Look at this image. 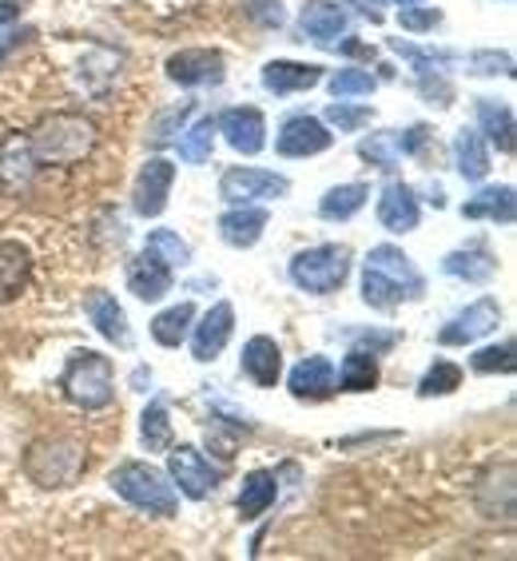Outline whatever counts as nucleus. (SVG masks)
<instances>
[{
    "mask_svg": "<svg viewBox=\"0 0 517 561\" xmlns=\"http://www.w3.org/2000/svg\"><path fill=\"white\" fill-rule=\"evenodd\" d=\"M28 148H33L36 163H76L96 148V124L76 112H56L36 124Z\"/></svg>",
    "mask_w": 517,
    "mask_h": 561,
    "instance_id": "f257e3e1",
    "label": "nucleus"
},
{
    "mask_svg": "<svg viewBox=\"0 0 517 561\" xmlns=\"http://www.w3.org/2000/svg\"><path fill=\"white\" fill-rule=\"evenodd\" d=\"M60 390L68 394V402L84 407V411H104L116 399V378H112V358H104L100 351H76L68 358L65 375H60Z\"/></svg>",
    "mask_w": 517,
    "mask_h": 561,
    "instance_id": "f03ea898",
    "label": "nucleus"
},
{
    "mask_svg": "<svg viewBox=\"0 0 517 561\" xmlns=\"http://www.w3.org/2000/svg\"><path fill=\"white\" fill-rule=\"evenodd\" d=\"M84 462H88L84 446L76 443V438L56 434V438H41V443L28 446V454H24V474L44 490H60V486H72L76 478L84 474Z\"/></svg>",
    "mask_w": 517,
    "mask_h": 561,
    "instance_id": "7ed1b4c3",
    "label": "nucleus"
},
{
    "mask_svg": "<svg viewBox=\"0 0 517 561\" xmlns=\"http://www.w3.org/2000/svg\"><path fill=\"white\" fill-rule=\"evenodd\" d=\"M112 486H116V494L124 502H131L143 514H156V518H172L175 510H180V497L168 486V478L148 462H124L112 474Z\"/></svg>",
    "mask_w": 517,
    "mask_h": 561,
    "instance_id": "20e7f679",
    "label": "nucleus"
},
{
    "mask_svg": "<svg viewBox=\"0 0 517 561\" xmlns=\"http://www.w3.org/2000/svg\"><path fill=\"white\" fill-rule=\"evenodd\" d=\"M351 275V251L343 243H323L307 248L291 260V283L307 295H331L338 291Z\"/></svg>",
    "mask_w": 517,
    "mask_h": 561,
    "instance_id": "39448f33",
    "label": "nucleus"
},
{
    "mask_svg": "<svg viewBox=\"0 0 517 561\" xmlns=\"http://www.w3.org/2000/svg\"><path fill=\"white\" fill-rule=\"evenodd\" d=\"M168 470H172V482L180 486V494H187L192 502H204L223 482V470H211V462L195 446H175L172 458H168Z\"/></svg>",
    "mask_w": 517,
    "mask_h": 561,
    "instance_id": "423d86ee",
    "label": "nucleus"
},
{
    "mask_svg": "<svg viewBox=\"0 0 517 561\" xmlns=\"http://www.w3.org/2000/svg\"><path fill=\"white\" fill-rule=\"evenodd\" d=\"M287 180L275 172H263V168H227L223 180H219V195L227 204H251V199H279L287 195Z\"/></svg>",
    "mask_w": 517,
    "mask_h": 561,
    "instance_id": "0eeeda50",
    "label": "nucleus"
},
{
    "mask_svg": "<svg viewBox=\"0 0 517 561\" xmlns=\"http://www.w3.org/2000/svg\"><path fill=\"white\" fill-rule=\"evenodd\" d=\"M331 144H334V136L326 131L323 119L291 116V119H283L275 148H279V156H287V160H302V156H319V151H326Z\"/></svg>",
    "mask_w": 517,
    "mask_h": 561,
    "instance_id": "6e6552de",
    "label": "nucleus"
},
{
    "mask_svg": "<svg viewBox=\"0 0 517 561\" xmlns=\"http://www.w3.org/2000/svg\"><path fill=\"white\" fill-rule=\"evenodd\" d=\"M497 323H502V307H497L494 299H478L474 307H466L462 314H453L450 323L438 331V343H443V346L478 343V339L490 335Z\"/></svg>",
    "mask_w": 517,
    "mask_h": 561,
    "instance_id": "1a4fd4ad",
    "label": "nucleus"
},
{
    "mask_svg": "<svg viewBox=\"0 0 517 561\" xmlns=\"http://www.w3.org/2000/svg\"><path fill=\"white\" fill-rule=\"evenodd\" d=\"M168 76L184 88L223 84V56L211 48H184V53L168 56Z\"/></svg>",
    "mask_w": 517,
    "mask_h": 561,
    "instance_id": "9d476101",
    "label": "nucleus"
},
{
    "mask_svg": "<svg viewBox=\"0 0 517 561\" xmlns=\"http://www.w3.org/2000/svg\"><path fill=\"white\" fill-rule=\"evenodd\" d=\"M175 184V168L168 160H148L140 168V175H136V211H140L143 219H156L168 207V192H172Z\"/></svg>",
    "mask_w": 517,
    "mask_h": 561,
    "instance_id": "9b49d317",
    "label": "nucleus"
},
{
    "mask_svg": "<svg viewBox=\"0 0 517 561\" xmlns=\"http://www.w3.org/2000/svg\"><path fill=\"white\" fill-rule=\"evenodd\" d=\"M216 131H223L227 144L243 156H258L267 148V119L258 108H231L223 112V119L216 124Z\"/></svg>",
    "mask_w": 517,
    "mask_h": 561,
    "instance_id": "f8f14e48",
    "label": "nucleus"
},
{
    "mask_svg": "<svg viewBox=\"0 0 517 561\" xmlns=\"http://www.w3.org/2000/svg\"><path fill=\"white\" fill-rule=\"evenodd\" d=\"M367 267L378 271V275H382V279H390L394 287H402V295H406V299H422V295H426V283H422V275L414 271V263L406 260V251H399L394 243H382V248L370 251Z\"/></svg>",
    "mask_w": 517,
    "mask_h": 561,
    "instance_id": "ddd939ff",
    "label": "nucleus"
},
{
    "mask_svg": "<svg viewBox=\"0 0 517 561\" xmlns=\"http://www.w3.org/2000/svg\"><path fill=\"white\" fill-rule=\"evenodd\" d=\"M231 327H235V311H231V302H216V307L199 319V327L192 331L195 363H211V358L227 346V339H231Z\"/></svg>",
    "mask_w": 517,
    "mask_h": 561,
    "instance_id": "4468645a",
    "label": "nucleus"
},
{
    "mask_svg": "<svg viewBox=\"0 0 517 561\" xmlns=\"http://www.w3.org/2000/svg\"><path fill=\"white\" fill-rule=\"evenodd\" d=\"M84 314L92 319V327H96V331L104 339H108V343L124 346V351L131 346L128 314H124V307L116 302V295H108V291H88L84 295Z\"/></svg>",
    "mask_w": 517,
    "mask_h": 561,
    "instance_id": "2eb2a0df",
    "label": "nucleus"
},
{
    "mask_svg": "<svg viewBox=\"0 0 517 561\" xmlns=\"http://www.w3.org/2000/svg\"><path fill=\"white\" fill-rule=\"evenodd\" d=\"M287 387H291V394L299 402L331 399V394H334V367H331V358H323V355L302 358L299 367L291 370V378H287Z\"/></svg>",
    "mask_w": 517,
    "mask_h": 561,
    "instance_id": "dca6fc26",
    "label": "nucleus"
},
{
    "mask_svg": "<svg viewBox=\"0 0 517 561\" xmlns=\"http://www.w3.org/2000/svg\"><path fill=\"white\" fill-rule=\"evenodd\" d=\"M346 12L338 9V4H331V0H307L302 4V16H299V28L302 36H311L314 44H323V48H331L338 36L346 33Z\"/></svg>",
    "mask_w": 517,
    "mask_h": 561,
    "instance_id": "f3484780",
    "label": "nucleus"
},
{
    "mask_svg": "<svg viewBox=\"0 0 517 561\" xmlns=\"http://www.w3.org/2000/svg\"><path fill=\"white\" fill-rule=\"evenodd\" d=\"M28 275H33L28 248H24L21 239H0V307L28 287Z\"/></svg>",
    "mask_w": 517,
    "mask_h": 561,
    "instance_id": "a211bd4d",
    "label": "nucleus"
},
{
    "mask_svg": "<svg viewBox=\"0 0 517 561\" xmlns=\"http://www.w3.org/2000/svg\"><path fill=\"white\" fill-rule=\"evenodd\" d=\"M267 207H251V204H235V211L219 216V239L227 248H255L263 227H267Z\"/></svg>",
    "mask_w": 517,
    "mask_h": 561,
    "instance_id": "6ab92c4d",
    "label": "nucleus"
},
{
    "mask_svg": "<svg viewBox=\"0 0 517 561\" xmlns=\"http://www.w3.org/2000/svg\"><path fill=\"white\" fill-rule=\"evenodd\" d=\"M422 219L418 199H414V187L406 184H387L382 187V199H378V224L387 231H414Z\"/></svg>",
    "mask_w": 517,
    "mask_h": 561,
    "instance_id": "aec40b11",
    "label": "nucleus"
},
{
    "mask_svg": "<svg viewBox=\"0 0 517 561\" xmlns=\"http://www.w3.org/2000/svg\"><path fill=\"white\" fill-rule=\"evenodd\" d=\"M243 375L251 378V382H258V387H275L283 375V351L275 339L267 335H255L248 346H243Z\"/></svg>",
    "mask_w": 517,
    "mask_h": 561,
    "instance_id": "412c9836",
    "label": "nucleus"
},
{
    "mask_svg": "<svg viewBox=\"0 0 517 561\" xmlns=\"http://www.w3.org/2000/svg\"><path fill=\"white\" fill-rule=\"evenodd\" d=\"M323 80V68L319 65H299V60H271L263 68V88L275 92V96H287V92H307Z\"/></svg>",
    "mask_w": 517,
    "mask_h": 561,
    "instance_id": "4be33fe9",
    "label": "nucleus"
},
{
    "mask_svg": "<svg viewBox=\"0 0 517 561\" xmlns=\"http://www.w3.org/2000/svg\"><path fill=\"white\" fill-rule=\"evenodd\" d=\"M128 291L143 302L163 299V295L172 291V267H163L160 260H151L148 251H143L140 260L128 263Z\"/></svg>",
    "mask_w": 517,
    "mask_h": 561,
    "instance_id": "5701e85b",
    "label": "nucleus"
},
{
    "mask_svg": "<svg viewBox=\"0 0 517 561\" xmlns=\"http://www.w3.org/2000/svg\"><path fill=\"white\" fill-rule=\"evenodd\" d=\"M478 510L485 518H514V462H506L502 470H490V478L478 486Z\"/></svg>",
    "mask_w": 517,
    "mask_h": 561,
    "instance_id": "b1692460",
    "label": "nucleus"
},
{
    "mask_svg": "<svg viewBox=\"0 0 517 561\" xmlns=\"http://www.w3.org/2000/svg\"><path fill=\"white\" fill-rule=\"evenodd\" d=\"M275 494H279V478L271 474V470H251L243 478V490H239V518H258V514H267L275 506Z\"/></svg>",
    "mask_w": 517,
    "mask_h": 561,
    "instance_id": "393cba45",
    "label": "nucleus"
},
{
    "mask_svg": "<svg viewBox=\"0 0 517 561\" xmlns=\"http://www.w3.org/2000/svg\"><path fill=\"white\" fill-rule=\"evenodd\" d=\"M466 219H494V224H514L517 216V204H514V187L502 184V187H482V192L462 207Z\"/></svg>",
    "mask_w": 517,
    "mask_h": 561,
    "instance_id": "a878e982",
    "label": "nucleus"
},
{
    "mask_svg": "<svg viewBox=\"0 0 517 561\" xmlns=\"http://www.w3.org/2000/svg\"><path fill=\"white\" fill-rule=\"evenodd\" d=\"M33 172H36V160H33L28 140L12 136V140L4 144V151H0V184L9 187V192H21V187H28Z\"/></svg>",
    "mask_w": 517,
    "mask_h": 561,
    "instance_id": "bb28decb",
    "label": "nucleus"
},
{
    "mask_svg": "<svg viewBox=\"0 0 517 561\" xmlns=\"http://www.w3.org/2000/svg\"><path fill=\"white\" fill-rule=\"evenodd\" d=\"M453 163H458V175L470 180V184L485 180V172H490V151H485L478 131L462 128L458 136H453Z\"/></svg>",
    "mask_w": 517,
    "mask_h": 561,
    "instance_id": "cd10ccee",
    "label": "nucleus"
},
{
    "mask_svg": "<svg viewBox=\"0 0 517 561\" xmlns=\"http://www.w3.org/2000/svg\"><path fill=\"white\" fill-rule=\"evenodd\" d=\"M443 271L446 275H453V279L485 283V279H494L497 260L485 248H466V251H450V255L443 260Z\"/></svg>",
    "mask_w": 517,
    "mask_h": 561,
    "instance_id": "c85d7f7f",
    "label": "nucleus"
},
{
    "mask_svg": "<svg viewBox=\"0 0 517 561\" xmlns=\"http://www.w3.org/2000/svg\"><path fill=\"white\" fill-rule=\"evenodd\" d=\"M370 187L367 184H343V187H331V192L323 195V204H319V216L326 219V224H346L351 216H358L363 211V204H367Z\"/></svg>",
    "mask_w": 517,
    "mask_h": 561,
    "instance_id": "c756f323",
    "label": "nucleus"
},
{
    "mask_svg": "<svg viewBox=\"0 0 517 561\" xmlns=\"http://www.w3.org/2000/svg\"><path fill=\"white\" fill-rule=\"evenodd\" d=\"M334 387L351 390V394L375 390L378 387V363H375V355H367V351H355V346H351V355L343 358V370L334 375Z\"/></svg>",
    "mask_w": 517,
    "mask_h": 561,
    "instance_id": "7c9ffc66",
    "label": "nucleus"
},
{
    "mask_svg": "<svg viewBox=\"0 0 517 561\" xmlns=\"http://www.w3.org/2000/svg\"><path fill=\"white\" fill-rule=\"evenodd\" d=\"M478 124L490 140L497 144V151H514V112L506 104H497V100H478Z\"/></svg>",
    "mask_w": 517,
    "mask_h": 561,
    "instance_id": "2f4dec72",
    "label": "nucleus"
},
{
    "mask_svg": "<svg viewBox=\"0 0 517 561\" xmlns=\"http://www.w3.org/2000/svg\"><path fill=\"white\" fill-rule=\"evenodd\" d=\"M192 319H195V307L192 302H180V307L151 319V339L160 346H180L187 339V331H192Z\"/></svg>",
    "mask_w": 517,
    "mask_h": 561,
    "instance_id": "473e14b6",
    "label": "nucleus"
},
{
    "mask_svg": "<svg viewBox=\"0 0 517 561\" xmlns=\"http://www.w3.org/2000/svg\"><path fill=\"white\" fill-rule=\"evenodd\" d=\"M140 438L148 454L172 450V419H168V399H156L140 419Z\"/></svg>",
    "mask_w": 517,
    "mask_h": 561,
    "instance_id": "72a5a7b5",
    "label": "nucleus"
},
{
    "mask_svg": "<svg viewBox=\"0 0 517 561\" xmlns=\"http://www.w3.org/2000/svg\"><path fill=\"white\" fill-rule=\"evenodd\" d=\"M358 156H363L370 168H382V172L399 168V160H402V131H375V136H367V140L358 144Z\"/></svg>",
    "mask_w": 517,
    "mask_h": 561,
    "instance_id": "f704fd0d",
    "label": "nucleus"
},
{
    "mask_svg": "<svg viewBox=\"0 0 517 561\" xmlns=\"http://www.w3.org/2000/svg\"><path fill=\"white\" fill-rule=\"evenodd\" d=\"M192 116H195V104H192V100H184V104H172V108H163L160 116L151 119L148 144H151V148H168V144H175V136L184 131V124Z\"/></svg>",
    "mask_w": 517,
    "mask_h": 561,
    "instance_id": "c9c22d12",
    "label": "nucleus"
},
{
    "mask_svg": "<svg viewBox=\"0 0 517 561\" xmlns=\"http://www.w3.org/2000/svg\"><path fill=\"white\" fill-rule=\"evenodd\" d=\"M211 144H216V119L199 116L195 128L180 136V156H184L187 163H207L211 160Z\"/></svg>",
    "mask_w": 517,
    "mask_h": 561,
    "instance_id": "e433bc0d",
    "label": "nucleus"
},
{
    "mask_svg": "<svg viewBox=\"0 0 517 561\" xmlns=\"http://www.w3.org/2000/svg\"><path fill=\"white\" fill-rule=\"evenodd\" d=\"M151 255V260H160L163 267H184L187 260H192V248H187L184 239L175 236V231H168V227H160V231H151L148 236V248H143Z\"/></svg>",
    "mask_w": 517,
    "mask_h": 561,
    "instance_id": "4c0bfd02",
    "label": "nucleus"
},
{
    "mask_svg": "<svg viewBox=\"0 0 517 561\" xmlns=\"http://www.w3.org/2000/svg\"><path fill=\"white\" fill-rule=\"evenodd\" d=\"M458 387H462V367H453V363L438 358V363L426 370V378L418 382V394L422 399H434V394H453Z\"/></svg>",
    "mask_w": 517,
    "mask_h": 561,
    "instance_id": "58836bf2",
    "label": "nucleus"
},
{
    "mask_svg": "<svg viewBox=\"0 0 517 561\" xmlns=\"http://www.w3.org/2000/svg\"><path fill=\"white\" fill-rule=\"evenodd\" d=\"M363 299L370 302V307H378V311H390V307H399L406 295H402V287H394L390 279H382L378 271H363Z\"/></svg>",
    "mask_w": 517,
    "mask_h": 561,
    "instance_id": "ea45409f",
    "label": "nucleus"
},
{
    "mask_svg": "<svg viewBox=\"0 0 517 561\" xmlns=\"http://www.w3.org/2000/svg\"><path fill=\"white\" fill-rule=\"evenodd\" d=\"M326 84H331L334 100H343V96H370L378 80L370 72H358V68H343V72H334Z\"/></svg>",
    "mask_w": 517,
    "mask_h": 561,
    "instance_id": "a19ab883",
    "label": "nucleus"
},
{
    "mask_svg": "<svg viewBox=\"0 0 517 561\" xmlns=\"http://www.w3.org/2000/svg\"><path fill=\"white\" fill-rule=\"evenodd\" d=\"M514 343H502V346H485V351H478L474 355V370L478 375H494V370H502V375H514Z\"/></svg>",
    "mask_w": 517,
    "mask_h": 561,
    "instance_id": "79ce46f5",
    "label": "nucleus"
},
{
    "mask_svg": "<svg viewBox=\"0 0 517 561\" xmlns=\"http://www.w3.org/2000/svg\"><path fill=\"white\" fill-rule=\"evenodd\" d=\"M470 72L474 76H514V56L509 53H474L470 56Z\"/></svg>",
    "mask_w": 517,
    "mask_h": 561,
    "instance_id": "37998d69",
    "label": "nucleus"
},
{
    "mask_svg": "<svg viewBox=\"0 0 517 561\" xmlns=\"http://www.w3.org/2000/svg\"><path fill=\"white\" fill-rule=\"evenodd\" d=\"M370 119V108L367 104H331V108H326V124H334V128L338 131H355V128H363V124H367Z\"/></svg>",
    "mask_w": 517,
    "mask_h": 561,
    "instance_id": "c03bdc74",
    "label": "nucleus"
},
{
    "mask_svg": "<svg viewBox=\"0 0 517 561\" xmlns=\"http://www.w3.org/2000/svg\"><path fill=\"white\" fill-rule=\"evenodd\" d=\"M399 24L406 28V33H430V28L443 24V12L438 9H410V4H402Z\"/></svg>",
    "mask_w": 517,
    "mask_h": 561,
    "instance_id": "a18cd8bd",
    "label": "nucleus"
},
{
    "mask_svg": "<svg viewBox=\"0 0 517 561\" xmlns=\"http://www.w3.org/2000/svg\"><path fill=\"white\" fill-rule=\"evenodd\" d=\"M351 343H355V351L382 355V351H390V346L399 343V335H378V331H351Z\"/></svg>",
    "mask_w": 517,
    "mask_h": 561,
    "instance_id": "49530a36",
    "label": "nucleus"
},
{
    "mask_svg": "<svg viewBox=\"0 0 517 561\" xmlns=\"http://www.w3.org/2000/svg\"><path fill=\"white\" fill-rule=\"evenodd\" d=\"M251 16H255L258 24H267V28H279L283 24L279 0H255V4H251Z\"/></svg>",
    "mask_w": 517,
    "mask_h": 561,
    "instance_id": "de8ad7c7",
    "label": "nucleus"
},
{
    "mask_svg": "<svg viewBox=\"0 0 517 561\" xmlns=\"http://www.w3.org/2000/svg\"><path fill=\"white\" fill-rule=\"evenodd\" d=\"M343 4H351V9H358L363 16H367L370 24H382V4L387 0H343Z\"/></svg>",
    "mask_w": 517,
    "mask_h": 561,
    "instance_id": "09e8293b",
    "label": "nucleus"
},
{
    "mask_svg": "<svg viewBox=\"0 0 517 561\" xmlns=\"http://www.w3.org/2000/svg\"><path fill=\"white\" fill-rule=\"evenodd\" d=\"M426 144V124H414L410 131H402V156H414Z\"/></svg>",
    "mask_w": 517,
    "mask_h": 561,
    "instance_id": "8fccbe9b",
    "label": "nucleus"
},
{
    "mask_svg": "<svg viewBox=\"0 0 517 561\" xmlns=\"http://www.w3.org/2000/svg\"><path fill=\"white\" fill-rule=\"evenodd\" d=\"M33 28H24V33H9V36H0V65H9V53L12 48H21L24 41H33Z\"/></svg>",
    "mask_w": 517,
    "mask_h": 561,
    "instance_id": "3c124183",
    "label": "nucleus"
},
{
    "mask_svg": "<svg viewBox=\"0 0 517 561\" xmlns=\"http://www.w3.org/2000/svg\"><path fill=\"white\" fill-rule=\"evenodd\" d=\"M21 16V9L12 4V0H0V24H9V21H16Z\"/></svg>",
    "mask_w": 517,
    "mask_h": 561,
    "instance_id": "603ef678",
    "label": "nucleus"
},
{
    "mask_svg": "<svg viewBox=\"0 0 517 561\" xmlns=\"http://www.w3.org/2000/svg\"><path fill=\"white\" fill-rule=\"evenodd\" d=\"M131 387H136V390H143V387H151V370H136V375H131Z\"/></svg>",
    "mask_w": 517,
    "mask_h": 561,
    "instance_id": "864d4df0",
    "label": "nucleus"
},
{
    "mask_svg": "<svg viewBox=\"0 0 517 561\" xmlns=\"http://www.w3.org/2000/svg\"><path fill=\"white\" fill-rule=\"evenodd\" d=\"M399 4H418V0H399Z\"/></svg>",
    "mask_w": 517,
    "mask_h": 561,
    "instance_id": "5fc2aeb1",
    "label": "nucleus"
}]
</instances>
